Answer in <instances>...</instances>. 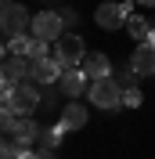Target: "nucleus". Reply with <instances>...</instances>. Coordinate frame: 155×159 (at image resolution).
<instances>
[{
	"label": "nucleus",
	"mask_w": 155,
	"mask_h": 159,
	"mask_svg": "<svg viewBox=\"0 0 155 159\" xmlns=\"http://www.w3.org/2000/svg\"><path fill=\"white\" fill-rule=\"evenodd\" d=\"M40 87L33 83V80H25V83H18L15 90H4V109H11L15 116H33V112L40 109Z\"/></svg>",
	"instance_id": "obj_1"
},
{
	"label": "nucleus",
	"mask_w": 155,
	"mask_h": 159,
	"mask_svg": "<svg viewBox=\"0 0 155 159\" xmlns=\"http://www.w3.org/2000/svg\"><path fill=\"white\" fill-rule=\"evenodd\" d=\"M87 54H90V51H87V43H83L79 33H65V36L54 43V58L61 61V69H79Z\"/></svg>",
	"instance_id": "obj_2"
},
{
	"label": "nucleus",
	"mask_w": 155,
	"mask_h": 159,
	"mask_svg": "<svg viewBox=\"0 0 155 159\" xmlns=\"http://www.w3.org/2000/svg\"><path fill=\"white\" fill-rule=\"evenodd\" d=\"M90 101H94L97 109H123V87L116 83V76H105V80H94L90 83Z\"/></svg>",
	"instance_id": "obj_3"
},
{
	"label": "nucleus",
	"mask_w": 155,
	"mask_h": 159,
	"mask_svg": "<svg viewBox=\"0 0 155 159\" xmlns=\"http://www.w3.org/2000/svg\"><path fill=\"white\" fill-rule=\"evenodd\" d=\"M33 36L43 40V43H58V40L65 36L61 11H36V15H33Z\"/></svg>",
	"instance_id": "obj_4"
},
{
	"label": "nucleus",
	"mask_w": 155,
	"mask_h": 159,
	"mask_svg": "<svg viewBox=\"0 0 155 159\" xmlns=\"http://www.w3.org/2000/svg\"><path fill=\"white\" fill-rule=\"evenodd\" d=\"M0 25H4V36L15 40V36H29L33 33V15L22 4H11V7H4V15H0Z\"/></svg>",
	"instance_id": "obj_5"
},
{
	"label": "nucleus",
	"mask_w": 155,
	"mask_h": 159,
	"mask_svg": "<svg viewBox=\"0 0 155 159\" xmlns=\"http://www.w3.org/2000/svg\"><path fill=\"white\" fill-rule=\"evenodd\" d=\"M130 18H134V4H130V0H126V4H101V7L94 11V22L101 29H108V33L123 29Z\"/></svg>",
	"instance_id": "obj_6"
},
{
	"label": "nucleus",
	"mask_w": 155,
	"mask_h": 159,
	"mask_svg": "<svg viewBox=\"0 0 155 159\" xmlns=\"http://www.w3.org/2000/svg\"><path fill=\"white\" fill-rule=\"evenodd\" d=\"M61 76H65V69H61L58 58H36V61H29V80L36 83V87L61 83Z\"/></svg>",
	"instance_id": "obj_7"
},
{
	"label": "nucleus",
	"mask_w": 155,
	"mask_h": 159,
	"mask_svg": "<svg viewBox=\"0 0 155 159\" xmlns=\"http://www.w3.org/2000/svg\"><path fill=\"white\" fill-rule=\"evenodd\" d=\"M0 80H4V90H15L18 83H25V80H29V58L4 54V69H0Z\"/></svg>",
	"instance_id": "obj_8"
},
{
	"label": "nucleus",
	"mask_w": 155,
	"mask_h": 159,
	"mask_svg": "<svg viewBox=\"0 0 155 159\" xmlns=\"http://www.w3.org/2000/svg\"><path fill=\"white\" fill-rule=\"evenodd\" d=\"M90 83H94V80H90L83 69H65V76H61V90H65L69 98H87Z\"/></svg>",
	"instance_id": "obj_9"
},
{
	"label": "nucleus",
	"mask_w": 155,
	"mask_h": 159,
	"mask_svg": "<svg viewBox=\"0 0 155 159\" xmlns=\"http://www.w3.org/2000/svg\"><path fill=\"white\" fill-rule=\"evenodd\" d=\"M40 130H43V127H40V123H36L33 116H18V123H15V130H11L7 138L22 141V145L29 148V145H36V141H40Z\"/></svg>",
	"instance_id": "obj_10"
},
{
	"label": "nucleus",
	"mask_w": 155,
	"mask_h": 159,
	"mask_svg": "<svg viewBox=\"0 0 155 159\" xmlns=\"http://www.w3.org/2000/svg\"><path fill=\"white\" fill-rule=\"evenodd\" d=\"M130 69L137 76H152L155 72V47L152 43H137V51L130 54Z\"/></svg>",
	"instance_id": "obj_11"
},
{
	"label": "nucleus",
	"mask_w": 155,
	"mask_h": 159,
	"mask_svg": "<svg viewBox=\"0 0 155 159\" xmlns=\"http://www.w3.org/2000/svg\"><path fill=\"white\" fill-rule=\"evenodd\" d=\"M79 69L87 72L90 80H105V76H112V61H108V54H101V51H90Z\"/></svg>",
	"instance_id": "obj_12"
},
{
	"label": "nucleus",
	"mask_w": 155,
	"mask_h": 159,
	"mask_svg": "<svg viewBox=\"0 0 155 159\" xmlns=\"http://www.w3.org/2000/svg\"><path fill=\"white\" fill-rule=\"evenodd\" d=\"M61 127H65V130H79V127H87V109H83L79 101H69L65 109H61Z\"/></svg>",
	"instance_id": "obj_13"
},
{
	"label": "nucleus",
	"mask_w": 155,
	"mask_h": 159,
	"mask_svg": "<svg viewBox=\"0 0 155 159\" xmlns=\"http://www.w3.org/2000/svg\"><path fill=\"white\" fill-rule=\"evenodd\" d=\"M61 134H65V127H61V123H58V127H43V130H40V141H36V145H40L43 152H54V148L61 145Z\"/></svg>",
	"instance_id": "obj_14"
},
{
	"label": "nucleus",
	"mask_w": 155,
	"mask_h": 159,
	"mask_svg": "<svg viewBox=\"0 0 155 159\" xmlns=\"http://www.w3.org/2000/svg\"><path fill=\"white\" fill-rule=\"evenodd\" d=\"M126 33H130L134 40H141V43H148V36H152V25H148L144 18H137V15H134V18L126 22Z\"/></svg>",
	"instance_id": "obj_15"
},
{
	"label": "nucleus",
	"mask_w": 155,
	"mask_h": 159,
	"mask_svg": "<svg viewBox=\"0 0 155 159\" xmlns=\"http://www.w3.org/2000/svg\"><path fill=\"white\" fill-rule=\"evenodd\" d=\"M4 159H29V148L22 145V141H15V138H4Z\"/></svg>",
	"instance_id": "obj_16"
},
{
	"label": "nucleus",
	"mask_w": 155,
	"mask_h": 159,
	"mask_svg": "<svg viewBox=\"0 0 155 159\" xmlns=\"http://www.w3.org/2000/svg\"><path fill=\"white\" fill-rule=\"evenodd\" d=\"M112 76H116V83H119L123 90H134V87H137V72H134V69H116Z\"/></svg>",
	"instance_id": "obj_17"
},
{
	"label": "nucleus",
	"mask_w": 155,
	"mask_h": 159,
	"mask_svg": "<svg viewBox=\"0 0 155 159\" xmlns=\"http://www.w3.org/2000/svg\"><path fill=\"white\" fill-rule=\"evenodd\" d=\"M47 47H51V43H43V40H36V36H33V40H29V61H36V58H51V54H47Z\"/></svg>",
	"instance_id": "obj_18"
},
{
	"label": "nucleus",
	"mask_w": 155,
	"mask_h": 159,
	"mask_svg": "<svg viewBox=\"0 0 155 159\" xmlns=\"http://www.w3.org/2000/svg\"><path fill=\"white\" fill-rule=\"evenodd\" d=\"M141 101H144V94H141V90H123V105H126V109H137V105H141Z\"/></svg>",
	"instance_id": "obj_19"
},
{
	"label": "nucleus",
	"mask_w": 155,
	"mask_h": 159,
	"mask_svg": "<svg viewBox=\"0 0 155 159\" xmlns=\"http://www.w3.org/2000/svg\"><path fill=\"white\" fill-rule=\"evenodd\" d=\"M61 22H65V29H76V25H79V15L69 11V7H61Z\"/></svg>",
	"instance_id": "obj_20"
},
{
	"label": "nucleus",
	"mask_w": 155,
	"mask_h": 159,
	"mask_svg": "<svg viewBox=\"0 0 155 159\" xmlns=\"http://www.w3.org/2000/svg\"><path fill=\"white\" fill-rule=\"evenodd\" d=\"M29 159H54V152H29Z\"/></svg>",
	"instance_id": "obj_21"
},
{
	"label": "nucleus",
	"mask_w": 155,
	"mask_h": 159,
	"mask_svg": "<svg viewBox=\"0 0 155 159\" xmlns=\"http://www.w3.org/2000/svg\"><path fill=\"white\" fill-rule=\"evenodd\" d=\"M137 4H144V7H155V0H137Z\"/></svg>",
	"instance_id": "obj_22"
}]
</instances>
